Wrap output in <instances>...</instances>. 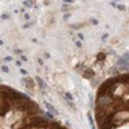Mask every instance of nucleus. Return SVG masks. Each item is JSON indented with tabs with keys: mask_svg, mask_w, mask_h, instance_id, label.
<instances>
[{
	"mask_svg": "<svg viewBox=\"0 0 129 129\" xmlns=\"http://www.w3.org/2000/svg\"><path fill=\"white\" fill-rule=\"evenodd\" d=\"M44 106L47 107V110L50 112V114H53V115H56V116H58L59 115V112H58V110L54 107V106H52L49 102H47V101H44Z\"/></svg>",
	"mask_w": 129,
	"mask_h": 129,
	"instance_id": "nucleus-1",
	"label": "nucleus"
},
{
	"mask_svg": "<svg viewBox=\"0 0 129 129\" xmlns=\"http://www.w3.org/2000/svg\"><path fill=\"white\" fill-rule=\"evenodd\" d=\"M83 78H85L88 80H93L94 78V72L92 69H84V71H83Z\"/></svg>",
	"mask_w": 129,
	"mask_h": 129,
	"instance_id": "nucleus-2",
	"label": "nucleus"
},
{
	"mask_svg": "<svg viewBox=\"0 0 129 129\" xmlns=\"http://www.w3.org/2000/svg\"><path fill=\"white\" fill-rule=\"evenodd\" d=\"M35 80L37 81V85L40 87L41 90H43V89H47V85H45V83L43 81V79H41L40 76H35Z\"/></svg>",
	"mask_w": 129,
	"mask_h": 129,
	"instance_id": "nucleus-3",
	"label": "nucleus"
},
{
	"mask_svg": "<svg viewBox=\"0 0 129 129\" xmlns=\"http://www.w3.org/2000/svg\"><path fill=\"white\" fill-rule=\"evenodd\" d=\"M44 115H45V118H47L48 120H53V119H54V116H53V114H50L49 111H47V112H44Z\"/></svg>",
	"mask_w": 129,
	"mask_h": 129,
	"instance_id": "nucleus-4",
	"label": "nucleus"
},
{
	"mask_svg": "<svg viewBox=\"0 0 129 129\" xmlns=\"http://www.w3.org/2000/svg\"><path fill=\"white\" fill-rule=\"evenodd\" d=\"M65 98H66L67 101H72V100H74L72 94H71V93H69V92H67V93H65Z\"/></svg>",
	"mask_w": 129,
	"mask_h": 129,
	"instance_id": "nucleus-5",
	"label": "nucleus"
},
{
	"mask_svg": "<svg viewBox=\"0 0 129 129\" xmlns=\"http://www.w3.org/2000/svg\"><path fill=\"white\" fill-rule=\"evenodd\" d=\"M97 59H98V61H103V59H106V54H105V53H100V54L97 56Z\"/></svg>",
	"mask_w": 129,
	"mask_h": 129,
	"instance_id": "nucleus-6",
	"label": "nucleus"
},
{
	"mask_svg": "<svg viewBox=\"0 0 129 129\" xmlns=\"http://www.w3.org/2000/svg\"><path fill=\"white\" fill-rule=\"evenodd\" d=\"M123 58L127 61V62H129V50H125L124 54H123Z\"/></svg>",
	"mask_w": 129,
	"mask_h": 129,
	"instance_id": "nucleus-7",
	"label": "nucleus"
},
{
	"mask_svg": "<svg viewBox=\"0 0 129 129\" xmlns=\"http://www.w3.org/2000/svg\"><path fill=\"white\" fill-rule=\"evenodd\" d=\"M23 5L27 6V8H30V6H32V1H23Z\"/></svg>",
	"mask_w": 129,
	"mask_h": 129,
	"instance_id": "nucleus-8",
	"label": "nucleus"
},
{
	"mask_svg": "<svg viewBox=\"0 0 129 129\" xmlns=\"http://www.w3.org/2000/svg\"><path fill=\"white\" fill-rule=\"evenodd\" d=\"M1 70H3L4 72H8V71H9V69H8V66H5V65H1Z\"/></svg>",
	"mask_w": 129,
	"mask_h": 129,
	"instance_id": "nucleus-9",
	"label": "nucleus"
},
{
	"mask_svg": "<svg viewBox=\"0 0 129 129\" xmlns=\"http://www.w3.org/2000/svg\"><path fill=\"white\" fill-rule=\"evenodd\" d=\"M75 45H76L78 48H81V47H83V44H81V41H80V40H78V41H75Z\"/></svg>",
	"mask_w": 129,
	"mask_h": 129,
	"instance_id": "nucleus-10",
	"label": "nucleus"
},
{
	"mask_svg": "<svg viewBox=\"0 0 129 129\" xmlns=\"http://www.w3.org/2000/svg\"><path fill=\"white\" fill-rule=\"evenodd\" d=\"M70 16H71L70 13H67V14H65V16H63V21H66V19H69V18H70Z\"/></svg>",
	"mask_w": 129,
	"mask_h": 129,
	"instance_id": "nucleus-11",
	"label": "nucleus"
},
{
	"mask_svg": "<svg viewBox=\"0 0 129 129\" xmlns=\"http://www.w3.org/2000/svg\"><path fill=\"white\" fill-rule=\"evenodd\" d=\"M116 8H118V9H120V10H125V6H124V5H118Z\"/></svg>",
	"mask_w": 129,
	"mask_h": 129,
	"instance_id": "nucleus-12",
	"label": "nucleus"
},
{
	"mask_svg": "<svg viewBox=\"0 0 129 129\" xmlns=\"http://www.w3.org/2000/svg\"><path fill=\"white\" fill-rule=\"evenodd\" d=\"M37 62H39L40 66H44V62H43V59L41 58H37Z\"/></svg>",
	"mask_w": 129,
	"mask_h": 129,
	"instance_id": "nucleus-13",
	"label": "nucleus"
},
{
	"mask_svg": "<svg viewBox=\"0 0 129 129\" xmlns=\"http://www.w3.org/2000/svg\"><path fill=\"white\" fill-rule=\"evenodd\" d=\"M4 61H5V62H10V61H12V57H5Z\"/></svg>",
	"mask_w": 129,
	"mask_h": 129,
	"instance_id": "nucleus-14",
	"label": "nucleus"
},
{
	"mask_svg": "<svg viewBox=\"0 0 129 129\" xmlns=\"http://www.w3.org/2000/svg\"><path fill=\"white\" fill-rule=\"evenodd\" d=\"M21 61H23V62H26V61H27V58H26L23 54H21Z\"/></svg>",
	"mask_w": 129,
	"mask_h": 129,
	"instance_id": "nucleus-15",
	"label": "nucleus"
},
{
	"mask_svg": "<svg viewBox=\"0 0 129 129\" xmlns=\"http://www.w3.org/2000/svg\"><path fill=\"white\" fill-rule=\"evenodd\" d=\"M21 74H22V75H27V71H26L25 69H21Z\"/></svg>",
	"mask_w": 129,
	"mask_h": 129,
	"instance_id": "nucleus-16",
	"label": "nucleus"
},
{
	"mask_svg": "<svg viewBox=\"0 0 129 129\" xmlns=\"http://www.w3.org/2000/svg\"><path fill=\"white\" fill-rule=\"evenodd\" d=\"M107 37H109V35H107V34H105V35L102 36V41H105L106 39H107Z\"/></svg>",
	"mask_w": 129,
	"mask_h": 129,
	"instance_id": "nucleus-17",
	"label": "nucleus"
},
{
	"mask_svg": "<svg viewBox=\"0 0 129 129\" xmlns=\"http://www.w3.org/2000/svg\"><path fill=\"white\" fill-rule=\"evenodd\" d=\"M78 36H79L80 41H81V40H84V36H83V34H78Z\"/></svg>",
	"mask_w": 129,
	"mask_h": 129,
	"instance_id": "nucleus-18",
	"label": "nucleus"
},
{
	"mask_svg": "<svg viewBox=\"0 0 129 129\" xmlns=\"http://www.w3.org/2000/svg\"><path fill=\"white\" fill-rule=\"evenodd\" d=\"M31 25H32V22H28V23H26V25H25L23 27H25V28H27V27H30Z\"/></svg>",
	"mask_w": 129,
	"mask_h": 129,
	"instance_id": "nucleus-19",
	"label": "nucleus"
},
{
	"mask_svg": "<svg viewBox=\"0 0 129 129\" xmlns=\"http://www.w3.org/2000/svg\"><path fill=\"white\" fill-rule=\"evenodd\" d=\"M92 23H93V25H98V19H94V18H93V19H92Z\"/></svg>",
	"mask_w": 129,
	"mask_h": 129,
	"instance_id": "nucleus-20",
	"label": "nucleus"
},
{
	"mask_svg": "<svg viewBox=\"0 0 129 129\" xmlns=\"http://www.w3.org/2000/svg\"><path fill=\"white\" fill-rule=\"evenodd\" d=\"M16 65H17L18 67H21V66H22V63H21V61H17V62H16Z\"/></svg>",
	"mask_w": 129,
	"mask_h": 129,
	"instance_id": "nucleus-21",
	"label": "nucleus"
},
{
	"mask_svg": "<svg viewBox=\"0 0 129 129\" xmlns=\"http://www.w3.org/2000/svg\"><path fill=\"white\" fill-rule=\"evenodd\" d=\"M14 52H16L17 54H19V56H21V53H22V52H21V50H18V49H17V50H14Z\"/></svg>",
	"mask_w": 129,
	"mask_h": 129,
	"instance_id": "nucleus-22",
	"label": "nucleus"
},
{
	"mask_svg": "<svg viewBox=\"0 0 129 129\" xmlns=\"http://www.w3.org/2000/svg\"><path fill=\"white\" fill-rule=\"evenodd\" d=\"M4 43H3V40H0V45H3Z\"/></svg>",
	"mask_w": 129,
	"mask_h": 129,
	"instance_id": "nucleus-23",
	"label": "nucleus"
},
{
	"mask_svg": "<svg viewBox=\"0 0 129 129\" xmlns=\"http://www.w3.org/2000/svg\"><path fill=\"white\" fill-rule=\"evenodd\" d=\"M92 129H96V127H94V125H93V127H92Z\"/></svg>",
	"mask_w": 129,
	"mask_h": 129,
	"instance_id": "nucleus-24",
	"label": "nucleus"
},
{
	"mask_svg": "<svg viewBox=\"0 0 129 129\" xmlns=\"http://www.w3.org/2000/svg\"><path fill=\"white\" fill-rule=\"evenodd\" d=\"M0 83H1V79H0Z\"/></svg>",
	"mask_w": 129,
	"mask_h": 129,
	"instance_id": "nucleus-25",
	"label": "nucleus"
}]
</instances>
